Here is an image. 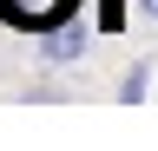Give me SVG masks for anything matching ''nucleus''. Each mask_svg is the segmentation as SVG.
Returning <instances> with one entry per match:
<instances>
[{"label":"nucleus","instance_id":"obj_3","mask_svg":"<svg viewBox=\"0 0 158 151\" xmlns=\"http://www.w3.org/2000/svg\"><path fill=\"white\" fill-rule=\"evenodd\" d=\"M145 85H152V66L138 59V66L125 72V79H118V99H125V105H138V99H145Z\"/></svg>","mask_w":158,"mask_h":151},{"label":"nucleus","instance_id":"obj_1","mask_svg":"<svg viewBox=\"0 0 158 151\" xmlns=\"http://www.w3.org/2000/svg\"><path fill=\"white\" fill-rule=\"evenodd\" d=\"M86 7V0H0V26H13V33H53L59 20H73V13Z\"/></svg>","mask_w":158,"mask_h":151},{"label":"nucleus","instance_id":"obj_4","mask_svg":"<svg viewBox=\"0 0 158 151\" xmlns=\"http://www.w3.org/2000/svg\"><path fill=\"white\" fill-rule=\"evenodd\" d=\"M99 26H106V33L125 26V0H106V7H99Z\"/></svg>","mask_w":158,"mask_h":151},{"label":"nucleus","instance_id":"obj_2","mask_svg":"<svg viewBox=\"0 0 158 151\" xmlns=\"http://www.w3.org/2000/svg\"><path fill=\"white\" fill-rule=\"evenodd\" d=\"M86 46H92V26L79 20V13H73V20H59L53 33H40V59H46V66H73V59H86Z\"/></svg>","mask_w":158,"mask_h":151},{"label":"nucleus","instance_id":"obj_5","mask_svg":"<svg viewBox=\"0 0 158 151\" xmlns=\"http://www.w3.org/2000/svg\"><path fill=\"white\" fill-rule=\"evenodd\" d=\"M132 7H138V13H145V20H158V0H132Z\"/></svg>","mask_w":158,"mask_h":151}]
</instances>
